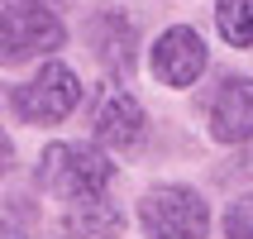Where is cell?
Masks as SVG:
<instances>
[{"label":"cell","mask_w":253,"mask_h":239,"mask_svg":"<svg viewBox=\"0 0 253 239\" xmlns=\"http://www.w3.org/2000/svg\"><path fill=\"white\" fill-rule=\"evenodd\" d=\"M143 239H211V206L186 182H158L139 201Z\"/></svg>","instance_id":"277c9868"},{"label":"cell","mask_w":253,"mask_h":239,"mask_svg":"<svg viewBox=\"0 0 253 239\" xmlns=\"http://www.w3.org/2000/svg\"><path fill=\"white\" fill-rule=\"evenodd\" d=\"M229 172H253V139L239 143V153H234V168H229Z\"/></svg>","instance_id":"4fadbf2b"},{"label":"cell","mask_w":253,"mask_h":239,"mask_svg":"<svg viewBox=\"0 0 253 239\" xmlns=\"http://www.w3.org/2000/svg\"><path fill=\"white\" fill-rule=\"evenodd\" d=\"M86 86L82 77L62 62V57H48V62H39V72L29 77V82H19L10 91V110L19 125H62L77 105H82Z\"/></svg>","instance_id":"3957f363"},{"label":"cell","mask_w":253,"mask_h":239,"mask_svg":"<svg viewBox=\"0 0 253 239\" xmlns=\"http://www.w3.org/2000/svg\"><path fill=\"white\" fill-rule=\"evenodd\" d=\"M115 182L110 153H100L86 139H57L39 153V187L57 201H82V196H105Z\"/></svg>","instance_id":"6da1fadb"},{"label":"cell","mask_w":253,"mask_h":239,"mask_svg":"<svg viewBox=\"0 0 253 239\" xmlns=\"http://www.w3.org/2000/svg\"><path fill=\"white\" fill-rule=\"evenodd\" d=\"M215 29L229 48H253V0H215Z\"/></svg>","instance_id":"30bf717a"},{"label":"cell","mask_w":253,"mask_h":239,"mask_svg":"<svg viewBox=\"0 0 253 239\" xmlns=\"http://www.w3.org/2000/svg\"><path fill=\"white\" fill-rule=\"evenodd\" d=\"M67 48V24L62 14L39 5V0H0V67H19L34 57H57Z\"/></svg>","instance_id":"7a4b0ae2"},{"label":"cell","mask_w":253,"mask_h":239,"mask_svg":"<svg viewBox=\"0 0 253 239\" xmlns=\"http://www.w3.org/2000/svg\"><path fill=\"white\" fill-rule=\"evenodd\" d=\"M0 239H29L24 220H10V215H0Z\"/></svg>","instance_id":"7c38bea8"},{"label":"cell","mask_w":253,"mask_h":239,"mask_svg":"<svg viewBox=\"0 0 253 239\" xmlns=\"http://www.w3.org/2000/svg\"><path fill=\"white\" fill-rule=\"evenodd\" d=\"M143 134H148V115L139 96L120 82H100L91 96V143L100 153H129L143 143Z\"/></svg>","instance_id":"5b68a950"},{"label":"cell","mask_w":253,"mask_h":239,"mask_svg":"<svg viewBox=\"0 0 253 239\" xmlns=\"http://www.w3.org/2000/svg\"><path fill=\"white\" fill-rule=\"evenodd\" d=\"M206 125H211V139L229 143V148L253 139V77L244 72L220 77V86L206 100Z\"/></svg>","instance_id":"ba28073f"},{"label":"cell","mask_w":253,"mask_h":239,"mask_svg":"<svg viewBox=\"0 0 253 239\" xmlns=\"http://www.w3.org/2000/svg\"><path fill=\"white\" fill-rule=\"evenodd\" d=\"M62 230L72 239H120L125 235V211L110 191L105 196H82V201H67Z\"/></svg>","instance_id":"9c48e42d"},{"label":"cell","mask_w":253,"mask_h":239,"mask_svg":"<svg viewBox=\"0 0 253 239\" xmlns=\"http://www.w3.org/2000/svg\"><path fill=\"white\" fill-rule=\"evenodd\" d=\"M211 67V48L201 39L191 24H172L163 29L148 48V72H153V82L172 86V91H186V86L201 82V72Z\"/></svg>","instance_id":"8992f818"},{"label":"cell","mask_w":253,"mask_h":239,"mask_svg":"<svg viewBox=\"0 0 253 239\" xmlns=\"http://www.w3.org/2000/svg\"><path fill=\"white\" fill-rule=\"evenodd\" d=\"M225 239H253V191H244L239 201H229V211H225Z\"/></svg>","instance_id":"8fae6325"},{"label":"cell","mask_w":253,"mask_h":239,"mask_svg":"<svg viewBox=\"0 0 253 239\" xmlns=\"http://www.w3.org/2000/svg\"><path fill=\"white\" fill-rule=\"evenodd\" d=\"M10 163H14V143H10V134L0 129V172H10Z\"/></svg>","instance_id":"5bb4252c"},{"label":"cell","mask_w":253,"mask_h":239,"mask_svg":"<svg viewBox=\"0 0 253 239\" xmlns=\"http://www.w3.org/2000/svg\"><path fill=\"white\" fill-rule=\"evenodd\" d=\"M86 43H91V57L100 62V72L125 86L134 62H139V24L125 10L105 5V10H96L86 19Z\"/></svg>","instance_id":"52a82bcc"},{"label":"cell","mask_w":253,"mask_h":239,"mask_svg":"<svg viewBox=\"0 0 253 239\" xmlns=\"http://www.w3.org/2000/svg\"><path fill=\"white\" fill-rule=\"evenodd\" d=\"M39 5H48V10H62V5H72V0H39Z\"/></svg>","instance_id":"9a60e30c"}]
</instances>
